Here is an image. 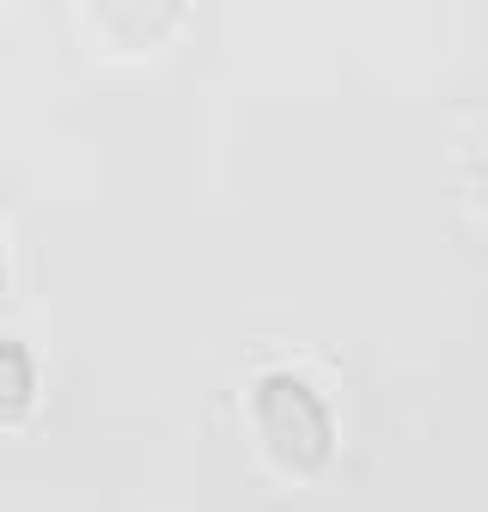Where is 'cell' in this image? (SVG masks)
<instances>
[{
    "instance_id": "5b68a950",
    "label": "cell",
    "mask_w": 488,
    "mask_h": 512,
    "mask_svg": "<svg viewBox=\"0 0 488 512\" xmlns=\"http://www.w3.org/2000/svg\"><path fill=\"white\" fill-rule=\"evenodd\" d=\"M482 196H488V159H482Z\"/></svg>"
},
{
    "instance_id": "6da1fadb",
    "label": "cell",
    "mask_w": 488,
    "mask_h": 512,
    "mask_svg": "<svg viewBox=\"0 0 488 512\" xmlns=\"http://www.w3.org/2000/svg\"><path fill=\"white\" fill-rule=\"evenodd\" d=\"M251 415H257L263 452L275 458V470H287V476H324V464L336 458L330 403L299 372H263L251 384Z\"/></svg>"
},
{
    "instance_id": "7a4b0ae2",
    "label": "cell",
    "mask_w": 488,
    "mask_h": 512,
    "mask_svg": "<svg viewBox=\"0 0 488 512\" xmlns=\"http://www.w3.org/2000/svg\"><path fill=\"white\" fill-rule=\"evenodd\" d=\"M92 13L116 49H153L177 31L183 0H92Z\"/></svg>"
},
{
    "instance_id": "3957f363",
    "label": "cell",
    "mask_w": 488,
    "mask_h": 512,
    "mask_svg": "<svg viewBox=\"0 0 488 512\" xmlns=\"http://www.w3.org/2000/svg\"><path fill=\"white\" fill-rule=\"evenodd\" d=\"M37 403V354L13 336H0V427L25 421Z\"/></svg>"
},
{
    "instance_id": "277c9868",
    "label": "cell",
    "mask_w": 488,
    "mask_h": 512,
    "mask_svg": "<svg viewBox=\"0 0 488 512\" xmlns=\"http://www.w3.org/2000/svg\"><path fill=\"white\" fill-rule=\"evenodd\" d=\"M0 293H7V256H0Z\"/></svg>"
}]
</instances>
